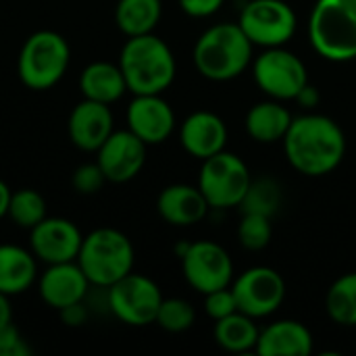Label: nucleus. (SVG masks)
<instances>
[{
	"label": "nucleus",
	"mask_w": 356,
	"mask_h": 356,
	"mask_svg": "<svg viewBox=\"0 0 356 356\" xmlns=\"http://www.w3.org/2000/svg\"><path fill=\"white\" fill-rule=\"evenodd\" d=\"M282 142L288 163L309 177L332 173L346 154L342 127L332 117L315 113L292 119Z\"/></svg>",
	"instance_id": "nucleus-1"
},
{
	"label": "nucleus",
	"mask_w": 356,
	"mask_h": 356,
	"mask_svg": "<svg viewBox=\"0 0 356 356\" xmlns=\"http://www.w3.org/2000/svg\"><path fill=\"white\" fill-rule=\"evenodd\" d=\"M127 90L131 94H163L175 79V56L154 33L129 38L119 54Z\"/></svg>",
	"instance_id": "nucleus-2"
},
{
	"label": "nucleus",
	"mask_w": 356,
	"mask_h": 356,
	"mask_svg": "<svg viewBox=\"0 0 356 356\" xmlns=\"http://www.w3.org/2000/svg\"><path fill=\"white\" fill-rule=\"evenodd\" d=\"M254 44L238 23H219L202 31L194 46V65L211 81H229L250 65Z\"/></svg>",
	"instance_id": "nucleus-3"
},
{
	"label": "nucleus",
	"mask_w": 356,
	"mask_h": 356,
	"mask_svg": "<svg viewBox=\"0 0 356 356\" xmlns=\"http://www.w3.org/2000/svg\"><path fill=\"white\" fill-rule=\"evenodd\" d=\"M309 38L319 56L332 63L356 58V0H317Z\"/></svg>",
	"instance_id": "nucleus-4"
},
{
	"label": "nucleus",
	"mask_w": 356,
	"mask_h": 356,
	"mask_svg": "<svg viewBox=\"0 0 356 356\" xmlns=\"http://www.w3.org/2000/svg\"><path fill=\"white\" fill-rule=\"evenodd\" d=\"M134 244L131 240L113 227H100L83 236L77 263L92 286L108 288L127 273L134 271Z\"/></svg>",
	"instance_id": "nucleus-5"
},
{
	"label": "nucleus",
	"mask_w": 356,
	"mask_h": 356,
	"mask_svg": "<svg viewBox=\"0 0 356 356\" xmlns=\"http://www.w3.org/2000/svg\"><path fill=\"white\" fill-rule=\"evenodd\" d=\"M71 60V48L67 40L50 29L31 33L19 52L17 71L29 90L44 92L60 81Z\"/></svg>",
	"instance_id": "nucleus-6"
},
{
	"label": "nucleus",
	"mask_w": 356,
	"mask_h": 356,
	"mask_svg": "<svg viewBox=\"0 0 356 356\" xmlns=\"http://www.w3.org/2000/svg\"><path fill=\"white\" fill-rule=\"evenodd\" d=\"M250 181L252 177L246 163L227 150L204 159L198 175V188L211 209L240 207L250 188Z\"/></svg>",
	"instance_id": "nucleus-7"
},
{
	"label": "nucleus",
	"mask_w": 356,
	"mask_h": 356,
	"mask_svg": "<svg viewBox=\"0 0 356 356\" xmlns=\"http://www.w3.org/2000/svg\"><path fill=\"white\" fill-rule=\"evenodd\" d=\"M104 290L106 307L121 323L131 327L154 323L159 307L163 302V294L150 277L131 271Z\"/></svg>",
	"instance_id": "nucleus-8"
},
{
	"label": "nucleus",
	"mask_w": 356,
	"mask_h": 356,
	"mask_svg": "<svg viewBox=\"0 0 356 356\" xmlns=\"http://www.w3.org/2000/svg\"><path fill=\"white\" fill-rule=\"evenodd\" d=\"M181 271L186 282L200 294L227 288L234 277V263L229 252L211 240L186 242L177 246Z\"/></svg>",
	"instance_id": "nucleus-9"
},
{
	"label": "nucleus",
	"mask_w": 356,
	"mask_h": 356,
	"mask_svg": "<svg viewBox=\"0 0 356 356\" xmlns=\"http://www.w3.org/2000/svg\"><path fill=\"white\" fill-rule=\"evenodd\" d=\"M238 25L254 46L275 48L292 40L298 19L294 8L284 0H248Z\"/></svg>",
	"instance_id": "nucleus-10"
},
{
	"label": "nucleus",
	"mask_w": 356,
	"mask_h": 356,
	"mask_svg": "<svg viewBox=\"0 0 356 356\" xmlns=\"http://www.w3.org/2000/svg\"><path fill=\"white\" fill-rule=\"evenodd\" d=\"M257 86L273 100H296L309 83L307 65L284 46L265 48L252 67Z\"/></svg>",
	"instance_id": "nucleus-11"
},
{
	"label": "nucleus",
	"mask_w": 356,
	"mask_h": 356,
	"mask_svg": "<svg viewBox=\"0 0 356 356\" xmlns=\"http://www.w3.org/2000/svg\"><path fill=\"white\" fill-rule=\"evenodd\" d=\"M238 311L263 319L273 315L286 298V282L271 267H252L246 269L232 286Z\"/></svg>",
	"instance_id": "nucleus-12"
},
{
	"label": "nucleus",
	"mask_w": 356,
	"mask_h": 356,
	"mask_svg": "<svg viewBox=\"0 0 356 356\" xmlns=\"http://www.w3.org/2000/svg\"><path fill=\"white\" fill-rule=\"evenodd\" d=\"M83 236L79 227L63 217H46L29 229V248L46 265L77 261Z\"/></svg>",
	"instance_id": "nucleus-13"
},
{
	"label": "nucleus",
	"mask_w": 356,
	"mask_h": 356,
	"mask_svg": "<svg viewBox=\"0 0 356 356\" xmlns=\"http://www.w3.org/2000/svg\"><path fill=\"white\" fill-rule=\"evenodd\" d=\"M146 144L129 129L113 131L96 150V163L106 181L125 184L134 179L146 163Z\"/></svg>",
	"instance_id": "nucleus-14"
},
{
	"label": "nucleus",
	"mask_w": 356,
	"mask_h": 356,
	"mask_svg": "<svg viewBox=\"0 0 356 356\" xmlns=\"http://www.w3.org/2000/svg\"><path fill=\"white\" fill-rule=\"evenodd\" d=\"M127 129L146 146L163 144L175 129V113L161 94H134L127 106Z\"/></svg>",
	"instance_id": "nucleus-15"
},
{
	"label": "nucleus",
	"mask_w": 356,
	"mask_h": 356,
	"mask_svg": "<svg viewBox=\"0 0 356 356\" xmlns=\"http://www.w3.org/2000/svg\"><path fill=\"white\" fill-rule=\"evenodd\" d=\"M90 286L92 284L81 271L79 263L69 261V263L48 265V269L40 275L38 292L48 307L60 311L65 307L86 300Z\"/></svg>",
	"instance_id": "nucleus-16"
},
{
	"label": "nucleus",
	"mask_w": 356,
	"mask_h": 356,
	"mask_svg": "<svg viewBox=\"0 0 356 356\" xmlns=\"http://www.w3.org/2000/svg\"><path fill=\"white\" fill-rule=\"evenodd\" d=\"M113 113L108 104L83 98L69 115V138L83 152H96L113 134Z\"/></svg>",
	"instance_id": "nucleus-17"
},
{
	"label": "nucleus",
	"mask_w": 356,
	"mask_h": 356,
	"mask_svg": "<svg viewBox=\"0 0 356 356\" xmlns=\"http://www.w3.org/2000/svg\"><path fill=\"white\" fill-rule=\"evenodd\" d=\"M179 142L184 150L200 161L225 150L227 125L211 111H196L179 127Z\"/></svg>",
	"instance_id": "nucleus-18"
},
{
	"label": "nucleus",
	"mask_w": 356,
	"mask_h": 356,
	"mask_svg": "<svg viewBox=\"0 0 356 356\" xmlns=\"http://www.w3.org/2000/svg\"><path fill=\"white\" fill-rule=\"evenodd\" d=\"M209 202L198 186L173 184L167 186L156 198L159 215L175 227H190L200 223L209 213Z\"/></svg>",
	"instance_id": "nucleus-19"
},
{
	"label": "nucleus",
	"mask_w": 356,
	"mask_h": 356,
	"mask_svg": "<svg viewBox=\"0 0 356 356\" xmlns=\"http://www.w3.org/2000/svg\"><path fill=\"white\" fill-rule=\"evenodd\" d=\"M257 353L261 356H309L313 353V336L298 321H275L261 330Z\"/></svg>",
	"instance_id": "nucleus-20"
},
{
	"label": "nucleus",
	"mask_w": 356,
	"mask_h": 356,
	"mask_svg": "<svg viewBox=\"0 0 356 356\" xmlns=\"http://www.w3.org/2000/svg\"><path fill=\"white\" fill-rule=\"evenodd\" d=\"M79 90L83 98L96 100L108 106L117 102L125 92H129L119 63L115 65L108 60L90 63L79 75Z\"/></svg>",
	"instance_id": "nucleus-21"
},
{
	"label": "nucleus",
	"mask_w": 356,
	"mask_h": 356,
	"mask_svg": "<svg viewBox=\"0 0 356 356\" xmlns=\"http://www.w3.org/2000/svg\"><path fill=\"white\" fill-rule=\"evenodd\" d=\"M38 277L35 257L15 244H0V292L6 296L23 294Z\"/></svg>",
	"instance_id": "nucleus-22"
},
{
	"label": "nucleus",
	"mask_w": 356,
	"mask_h": 356,
	"mask_svg": "<svg viewBox=\"0 0 356 356\" xmlns=\"http://www.w3.org/2000/svg\"><path fill=\"white\" fill-rule=\"evenodd\" d=\"M290 111L280 100H265L254 104L246 115V131L261 144L282 142L292 123Z\"/></svg>",
	"instance_id": "nucleus-23"
},
{
	"label": "nucleus",
	"mask_w": 356,
	"mask_h": 356,
	"mask_svg": "<svg viewBox=\"0 0 356 356\" xmlns=\"http://www.w3.org/2000/svg\"><path fill=\"white\" fill-rule=\"evenodd\" d=\"M161 15V0H119L115 6V23L127 38L152 33Z\"/></svg>",
	"instance_id": "nucleus-24"
},
{
	"label": "nucleus",
	"mask_w": 356,
	"mask_h": 356,
	"mask_svg": "<svg viewBox=\"0 0 356 356\" xmlns=\"http://www.w3.org/2000/svg\"><path fill=\"white\" fill-rule=\"evenodd\" d=\"M261 330L254 319L244 313H234L215 321V342L229 353H248L257 350Z\"/></svg>",
	"instance_id": "nucleus-25"
},
{
	"label": "nucleus",
	"mask_w": 356,
	"mask_h": 356,
	"mask_svg": "<svg viewBox=\"0 0 356 356\" xmlns=\"http://www.w3.org/2000/svg\"><path fill=\"white\" fill-rule=\"evenodd\" d=\"M325 309L334 323L344 327L356 325V273L338 277L325 296Z\"/></svg>",
	"instance_id": "nucleus-26"
},
{
	"label": "nucleus",
	"mask_w": 356,
	"mask_h": 356,
	"mask_svg": "<svg viewBox=\"0 0 356 356\" xmlns=\"http://www.w3.org/2000/svg\"><path fill=\"white\" fill-rule=\"evenodd\" d=\"M6 217H10L23 229H33L40 221H44L48 217L46 215V200L38 190L21 188V190L10 194Z\"/></svg>",
	"instance_id": "nucleus-27"
},
{
	"label": "nucleus",
	"mask_w": 356,
	"mask_h": 356,
	"mask_svg": "<svg viewBox=\"0 0 356 356\" xmlns=\"http://www.w3.org/2000/svg\"><path fill=\"white\" fill-rule=\"evenodd\" d=\"M280 204H282L280 184L271 177H259L250 181V188L240 207L244 209V213H259V215L273 217L280 211Z\"/></svg>",
	"instance_id": "nucleus-28"
},
{
	"label": "nucleus",
	"mask_w": 356,
	"mask_h": 356,
	"mask_svg": "<svg viewBox=\"0 0 356 356\" xmlns=\"http://www.w3.org/2000/svg\"><path fill=\"white\" fill-rule=\"evenodd\" d=\"M196 321L194 307L184 298H163L154 323L171 334H181L190 330Z\"/></svg>",
	"instance_id": "nucleus-29"
},
{
	"label": "nucleus",
	"mask_w": 356,
	"mask_h": 356,
	"mask_svg": "<svg viewBox=\"0 0 356 356\" xmlns=\"http://www.w3.org/2000/svg\"><path fill=\"white\" fill-rule=\"evenodd\" d=\"M271 236H273L271 217L259 215V213H244L240 227H238V238L246 250H252V252L263 250L265 246H269Z\"/></svg>",
	"instance_id": "nucleus-30"
},
{
	"label": "nucleus",
	"mask_w": 356,
	"mask_h": 356,
	"mask_svg": "<svg viewBox=\"0 0 356 356\" xmlns=\"http://www.w3.org/2000/svg\"><path fill=\"white\" fill-rule=\"evenodd\" d=\"M71 184H73V190L77 194L92 196V194L102 190V186L106 184V177H104L102 169L98 167V163H86V165H79L75 169Z\"/></svg>",
	"instance_id": "nucleus-31"
},
{
	"label": "nucleus",
	"mask_w": 356,
	"mask_h": 356,
	"mask_svg": "<svg viewBox=\"0 0 356 356\" xmlns=\"http://www.w3.org/2000/svg\"><path fill=\"white\" fill-rule=\"evenodd\" d=\"M204 309H207L209 317L215 321L238 313V302H236L234 290L227 286V288H219V290L204 294Z\"/></svg>",
	"instance_id": "nucleus-32"
},
{
	"label": "nucleus",
	"mask_w": 356,
	"mask_h": 356,
	"mask_svg": "<svg viewBox=\"0 0 356 356\" xmlns=\"http://www.w3.org/2000/svg\"><path fill=\"white\" fill-rule=\"evenodd\" d=\"M31 346L25 342L21 332L10 323L8 327L0 330V356H29Z\"/></svg>",
	"instance_id": "nucleus-33"
},
{
	"label": "nucleus",
	"mask_w": 356,
	"mask_h": 356,
	"mask_svg": "<svg viewBox=\"0 0 356 356\" xmlns=\"http://www.w3.org/2000/svg\"><path fill=\"white\" fill-rule=\"evenodd\" d=\"M225 0H179V6L186 15L202 19V17H211L215 15Z\"/></svg>",
	"instance_id": "nucleus-34"
},
{
	"label": "nucleus",
	"mask_w": 356,
	"mask_h": 356,
	"mask_svg": "<svg viewBox=\"0 0 356 356\" xmlns=\"http://www.w3.org/2000/svg\"><path fill=\"white\" fill-rule=\"evenodd\" d=\"M60 313V319L65 325H71V327H77V325H83L86 319H88V309H86V300L81 302H75L71 307H65L58 311Z\"/></svg>",
	"instance_id": "nucleus-35"
},
{
	"label": "nucleus",
	"mask_w": 356,
	"mask_h": 356,
	"mask_svg": "<svg viewBox=\"0 0 356 356\" xmlns=\"http://www.w3.org/2000/svg\"><path fill=\"white\" fill-rule=\"evenodd\" d=\"M296 100H298L302 106H307V108H313V106L319 102V92H317L313 86H309V83H307V86L300 90V94L296 96Z\"/></svg>",
	"instance_id": "nucleus-36"
},
{
	"label": "nucleus",
	"mask_w": 356,
	"mask_h": 356,
	"mask_svg": "<svg viewBox=\"0 0 356 356\" xmlns=\"http://www.w3.org/2000/svg\"><path fill=\"white\" fill-rule=\"evenodd\" d=\"M8 298L10 296H6V294L0 292V330L8 327L13 323V309H10Z\"/></svg>",
	"instance_id": "nucleus-37"
},
{
	"label": "nucleus",
	"mask_w": 356,
	"mask_h": 356,
	"mask_svg": "<svg viewBox=\"0 0 356 356\" xmlns=\"http://www.w3.org/2000/svg\"><path fill=\"white\" fill-rule=\"evenodd\" d=\"M10 188L0 179V219L2 217H6V213H8V202H10Z\"/></svg>",
	"instance_id": "nucleus-38"
}]
</instances>
